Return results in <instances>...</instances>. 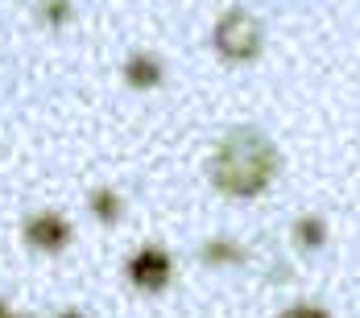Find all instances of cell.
Masks as SVG:
<instances>
[{
    "instance_id": "ba28073f",
    "label": "cell",
    "mask_w": 360,
    "mask_h": 318,
    "mask_svg": "<svg viewBox=\"0 0 360 318\" xmlns=\"http://www.w3.org/2000/svg\"><path fill=\"white\" fill-rule=\"evenodd\" d=\"M34 13H37L41 25H50V29H67L71 17H75V0H37Z\"/></svg>"
},
{
    "instance_id": "7a4b0ae2",
    "label": "cell",
    "mask_w": 360,
    "mask_h": 318,
    "mask_svg": "<svg viewBox=\"0 0 360 318\" xmlns=\"http://www.w3.org/2000/svg\"><path fill=\"white\" fill-rule=\"evenodd\" d=\"M212 46H216V54L224 62L245 67V62H257L261 58L265 29H261V21L252 17L249 8H228L216 21V29H212Z\"/></svg>"
},
{
    "instance_id": "7c38bea8",
    "label": "cell",
    "mask_w": 360,
    "mask_h": 318,
    "mask_svg": "<svg viewBox=\"0 0 360 318\" xmlns=\"http://www.w3.org/2000/svg\"><path fill=\"white\" fill-rule=\"evenodd\" d=\"M58 318H83V314H75V310H63V314H58Z\"/></svg>"
},
{
    "instance_id": "30bf717a",
    "label": "cell",
    "mask_w": 360,
    "mask_h": 318,
    "mask_svg": "<svg viewBox=\"0 0 360 318\" xmlns=\"http://www.w3.org/2000/svg\"><path fill=\"white\" fill-rule=\"evenodd\" d=\"M278 318H327L319 306H290V310H282Z\"/></svg>"
},
{
    "instance_id": "8fae6325",
    "label": "cell",
    "mask_w": 360,
    "mask_h": 318,
    "mask_svg": "<svg viewBox=\"0 0 360 318\" xmlns=\"http://www.w3.org/2000/svg\"><path fill=\"white\" fill-rule=\"evenodd\" d=\"M0 318H17V310H8V302L0 298Z\"/></svg>"
},
{
    "instance_id": "9c48e42d",
    "label": "cell",
    "mask_w": 360,
    "mask_h": 318,
    "mask_svg": "<svg viewBox=\"0 0 360 318\" xmlns=\"http://www.w3.org/2000/svg\"><path fill=\"white\" fill-rule=\"evenodd\" d=\"M91 215H96L100 223H116V219L124 215L120 194H116L112 186H96V190H91Z\"/></svg>"
},
{
    "instance_id": "5b68a950",
    "label": "cell",
    "mask_w": 360,
    "mask_h": 318,
    "mask_svg": "<svg viewBox=\"0 0 360 318\" xmlns=\"http://www.w3.org/2000/svg\"><path fill=\"white\" fill-rule=\"evenodd\" d=\"M124 83L133 87V91H158L162 87V79H166V67H162V58L158 54H149V50H133L129 58H124Z\"/></svg>"
},
{
    "instance_id": "8992f818",
    "label": "cell",
    "mask_w": 360,
    "mask_h": 318,
    "mask_svg": "<svg viewBox=\"0 0 360 318\" xmlns=\"http://www.w3.org/2000/svg\"><path fill=\"white\" fill-rule=\"evenodd\" d=\"M294 244L302 252H319L327 244V223L319 215H298L294 219Z\"/></svg>"
},
{
    "instance_id": "52a82bcc",
    "label": "cell",
    "mask_w": 360,
    "mask_h": 318,
    "mask_svg": "<svg viewBox=\"0 0 360 318\" xmlns=\"http://www.w3.org/2000/svg\"><path fill=\"white\" fill-rule=\"evenodd\" d=\"M245 256H249L245 248L236 244V240H224V236L219 240H207V244L199 248V260L203 265H240Z\"/></svg>"
},
{
    "instance_id": "6da1fadb",
    "label": "cell",
    "mask_w": 360,
    "mask_h": 318,
    "mask_svg": "<svg viewBox=\"0 0 360 318\" xmlns=\"http://www.w3.org/2000/svg\"><path fill=\"white\" fill-rule=\"evenodd\" d=\"M282 170V153L261 128L240 124L232 133H224L216 145L212 161H207V178L219 194L228 199H257Z\"/></svg>"
},
{
    "instance_id": "277c9868",
    "label": "cell",
    "mask_w": 360,
    "mask_h": 318,
    "mask_svg": "<svg viewBox=\"0 0 360 318\" xmlns=\"http://www.w3.org/2000/svg\"><path fill=\"white\" fill-rule=\"evenodd\" d=\"M21 236H25V244L34 248V252H46V256H54V252H63V248L71 244V223H67V215L58 211H34L25 223H21Z\"/></svg>"
},
{
    "instance_id": "3957f363",
    "label": "cell",
    "mask_w": 360,
    "mask_h": 318,
    "mask_svg": "<svg viewBox=\"0 0 360 318\" xmlns=\"http://www.w3.org/2000/svg\"><path fill=\"white\" fill-rule=\"evenodd\" d=\"M129 281L137 285V289H145V293H162L166 285L174 281V256L158 244L133 252L129 256Z\"/></svg>"
}]
</instances>
